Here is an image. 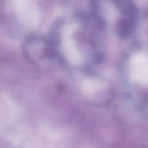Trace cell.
Returning a JSON list of instances; mask_svg holds the SVG:
<instances>
[{
	"instance_id": "obj_1",
	"label": "cell",
	"mask_w": 148,
	"mask_h": 148,
	"mask_svg": "<svg viewBox=\"0 0 148 148\" xmlns=\"http://www.w3.org/2000/svg\"><path fill=\"white\" fill-rule=\"evenodd\" d=\"M134 28V16H126L119 21L117 24V33L122 37H127L132 34Z\"/></svg>"
}]
</instances>
